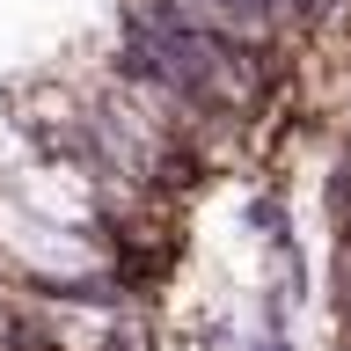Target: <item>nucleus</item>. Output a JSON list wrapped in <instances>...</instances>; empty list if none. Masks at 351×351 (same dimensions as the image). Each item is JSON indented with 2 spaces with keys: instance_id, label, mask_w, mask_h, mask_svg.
Returning a JSON list of instances; mask_svg holds the SVG:
<instances>
[{
  "instance_id": "f257e3e1",
  "label": "nucleus",
  "mask_w": 351,
  "mask_h": 351,
  "mask_svg": "<svg viewBox=\"0 0 351 351\" xmlns=\"http://www.w3.org/2000/svg\"><path fill=\"white\" fill-rule=\"evenodd\" d=\"M191 8L213 22L219 37H234L241 51H256V59H271V44L285 29H300L293 22V0H191Z\"/></svg>"
},
{
  "instance_id": "f03ea898",
  "label": "nucleus",
  "mask_w": 351,
  "mask_h": 351,
  "mask_svg": "<svg viewBox=\"0 0 351 351\" xmlns=\"http://www.w3.org/2000/svg\"><path fill=\"white\" fill-rule=\"evenodd\" d=\"M263 351H300V344H293V337H263Z\"/></svg>"
}]
</instances>
